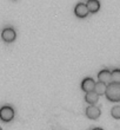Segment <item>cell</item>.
Returning a JSON list of instances; mask_svg holds the SVG:
<instances>
[{"instance_id": "1", "label": "cell", "mask_w": 120, "mask_h": 130, "mask_svg": "<svg viewBox=\"0 0 120 130\" xmlns=\"http://www.w3.org/2000/svg\"><path fill=\"white\" fill-rule=\"evenodd\" d=\"M105 95L112 102H119L120 101V83L111 82L107 85Z\"/></svg>"}, {"instance_id": "2", "label": "cell", "mask_w": 120, "mask_h": 130, "mask_svg": "<svg viewBox=\"0 0 120 130\" xmlns=\"http://www.w3.org/2000/svg\"><path fill=\"white\" fill-rule=\"evenodd\" d=\"M14 117V109L11 105H4L0 108V120L4 122H10Z\"/></svg>"}, {"instance_id": "3", "label": "cell", "mask_w": 120, "mask_h": 130, "mask_svg": "<svg viewBox=\"0 0 120 130\" xmlns=\"http://www.w3.org/2000/svg\"><path fill=\"white\" fill-rule=\"evenodd\" d=\"M74 13H76L77 17L79 18H85L88 15L89 11L87 8V5L85 3H78L74 7Z\"/></svg>"}, {"instance_id": "4", "label": "cell", "mask_w": 120, "mask_h": 130, "mask_svg": "<svg viewBox=\"0 0 120 130\" xmlns=\"http://www.w3.org/2000/svg\"><path fill=\"white\" fill-rule=\"evenodd\" d=\"M98 78H99V82L105 83L106 85H108L111 82H112V75H111V71L108 69H103L98 72Z\"/></svg>"}, {"instance_id": "5", "label": "cell", "mask_w": 120, "mask_h": 130, "mask_svg": "<svg viewBox=\"0 0 120 130\" xmlns=\"http://www.w3.org/2000/svg\"><path fill=\"white\" fill-rule=\"evenodd\" d=\"M15 37H17V33H15L13 27H5L1 32V38L7 43L13 41L15 39Z\"/></svg>"}, {"instance_id": "6", "label": "cell", "mask_w": 120, "mask_h": 130, "mask_svg": "<svg viewBox=\"0 0 120 130\" xmlns=\"http://www.w3.org/2000/svg\"><path fill=\"white\" fill-rule=\"evenodd\" d=\"M94 85H95V82H94V79L92 77H86V78L82 79L81 82V89L85 92L94 91Z\"/></svg>"}, {"instance_id": "7", "label": "cell", "mask_w": 120, "mask_h": 130, "mask_svg": "<svg viewBox=\"0 0 120 130\" xmlns=\"http://www.w3.org/2000/svg\"><path fill=\"white\" fill-rule=\"evenodd\" d=\"M85 112H86V115H87V117L92 118V120H95V118H98V117L100 116L101 111H100L99 106H97V105H88L87 108H86Z\"/></svg>"}, {"instance_id": "8", "label": "cell", "mask_w": 120, "mask_h": 130, "mask_svg": "<svg viewBox=\"0 0 120 130\" xmlns=\"http://www.w3.org/2000/svg\"><path fill=\"white\" fill-rule=\"evenodd\" d=\"M98 99H99V95L94 91H89V92H86L85 95V101L87 103H89L91 105H94L97 102H98Z\"/></svg>"}, {"instance_id": "9", "label": "cell", "mask_w": 120, "mask_h": 130, "mask_svg": "<svg viewBox=\"0 0 120 130\" xmlns=\"http://www.w3.org/2000/svg\"><path fill=\"white\" fill-rule=\"evenodd\" d=\"M87 8H88L89 12H92V13H95L100 8V1L99 0H88L87 3Z\"/></svg>"}, {"instance_id": "10", "label": "cell", "mask_w": 120, "mask_h": 130, "mask_svg": "<svg viewBox=\"0 0 120 130\" xmlns=\"http://www.w3.org/2000/svg\"><path fill=\"white\" fill-rule=\"evenodd\" d=\"M106 89H107V85L105 83H101V82H95V85H94V92H97L98 95H104L106 92Z\"/></svg>"}, {"instance_id": "11", "label": "cell", "mask_w": 120, "mask_h": 130, "mask_svg": "<svg viewBox=\"0 0 120 130\" xmlns=\"http://www.w3.org/2000/svg\"><path fill=\"white\" fill-rule=\"evenodd\" d=\"M111 75H112V82L115 83H120V69H114L111 71Z\"/></svg>"}, {"instance_id": "12", "label": "cell", "mask_w": 120, "mask_h": 130, "mask_svg": "<svg viewBox=\"0 0 120 130\" xmlns=\"http://www.w3.org/2000/svg\"><path fill=\"white\" fill-rule=\"evenodd\" d=\"M111 113L114 118H120V105H114L111 109Z\"/></svg>"}, {"instance_id": "13", "label": "cell", "mask_w": 120, "mask_h": 130, "mask_svg": "<svg viewBox=\"0 0 120 130\" xmlns=\"http://www.w3.org/2000/svg\"><path fill=\"white\" fill-rule=\"evenodd\" d=\"M91 130H104L103 128H99V127H95V128H93V129H91Z\"/></svg>"}]
</instances>
